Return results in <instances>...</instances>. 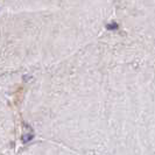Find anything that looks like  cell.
<instances>
[{"mask_svg": "<svg viewBox=\"0 0 155 155\" xmlns=\"http://www.w3.org/2000/svg\"><path fill=\"white\" fill-rule=\"evenodd\" d=\"M106 28L108 30H117V29H119V25L115 23V22H111V23L106 25Z\"/></svg>", "mask_w": 155, "mask_h": 155, "instance_id": "1", "label": "cell"}]
</instances>
